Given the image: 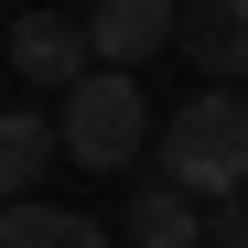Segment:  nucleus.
<instances>
[{
	"label": "nucleus",
	"instance_id": "39448f33",
	"mask_svg": "<svg viewBox=\"0 0 248 248\" xmlns=\"http://www.w3.org/2000/svg\"><path fill=\"white\" fill-rule=\"evenodd\" d=\"M11 76H32V87H76V76H87V22L22 11V22H11Z\"/></svg>",
	"mask_w": 248,
	"mask_h": 248
},
{
	"label": "nucleus",
	"instance_id": "6e6552de",
	"mask_svg": "<svg viewBox=\"0 0 248 248\" xmlns=\"http://www.w3.org/2000/svg\"><path fill=\"white\" fill-rule=\"evenodd\" d=\"M194 227H205L194 194H173V184H140L130 194V248H194Z\"/></svg>",
	"mask_w": 248,
	"mask_h": 248
},
{
	"label": "nucleus",
	"instance_id": "423d86ee",
	"mask_svg": "<svg viewBox=\"0 0 248 248\" xmlns=\"http://www.w3.org/2000/svg\"><path fill=\"white\" fill-rule=\"evenodd\" d=\"M54 173V119L44 108H0V205H22Z\"/></svg>",
	"mask_w": 248,
	"mask_h": 248
},
{
	"label": "nucleus",
	"instance_id": "9d476101",
	"mask_svg": "<svg viewBox=\"0 0 248 248\" xmlns=\"http://www.w3.org/2000/svg\"><path fill=\"white\" fill-rule=\"evenodd\" d=\"M11 11H32V0H11Z\"/></svg>",
	"mask_w": 248,
	"mask_h": 248
},
{
	"label": "nucleus",
	"instance_id": "7ed1b4c3",
	"mask_svg": "<svg viewBox=\"0 0 248 248\" xmlns=\"http://www.w3.org/2000/svg\"><path fill=\"white\" fill-rule=\"evenodd\" d=\"M173 11L184 0H97L87 11V65H151L173 44Z\"/></svg>",
	"mask_w": 248,
	"mask_h": 248
},
{
	"label": "nucleus",
	"instance_id": "f257e3e1",
	"mask_svg": "<svg viewBox=\"0 0 248 248\" xmlns=\"http://www.w3.org/2000/svg\"><path fill=\"white\" fill-rule=\"evenodd\" d=\"M54 162H76V173H130V162L151 151V97L130 65H87L76 87H54Z\"/></svg>",
	"mask_w": 248,
	"mask_h": 248
},
{
	"label": "nucleus",
	"instance_id": "f03ea898",
	"mask_svg": "<svg viewBox=\"0 0 248 248\" xmlns=\"http://www.w3.org/2000/svg\"><path fill=\"white\" fill-rule=\"evenodd\" d=\"M162 184L216 205V194H248V97L237 87H194L173 119H162Z\"/></svg>",
	"mask_w": 248,
	"mask_h": 248
},
{
	"label": "nucleus",
	"instance_id": "1a4fd4ad",
	"mask_svg": "<svg viewBox=\"0 0 248 248\" xmlns=\"http://www.w3.org/2000/svg\"><path fill=\"white\" fill-rule=\"evenodd\" d=\"M194 248H248V194H216V205H205Z\"/></svg>",
	"mask_w": 248,
	"mask_h": 248
},
{
	"label": "nucleus",
	"instance_id": "20e7f679",
	"mask_svg": "<svg viewBox=\"0 0 248 248\" xmlns=\"http://www.w3.org/2000/svg\"><path fill=\"white\" fill-rule=\"evenodd\" d=\"M173 44L194 54V76L237 87V76H248V0H184V11H173Z\"/></svg>",
	"mask_w": 248,
	"mask_h": 248
},
{
	"label": "nucleus",
	"instance_id": "0eeeda50",
	"mask_svg": "<svg viewBox=\"0 0 248 248\" xmlns=\"http://www.w3.org/2000/svg\"><path fill=\"white\" fill-rule=\"evenodd\" d=\"M0 248H108L97 216H65V205H0Z\"/></svg>",
	"mask_w": 248,
	"mask_h": 248
}]
</instances>
